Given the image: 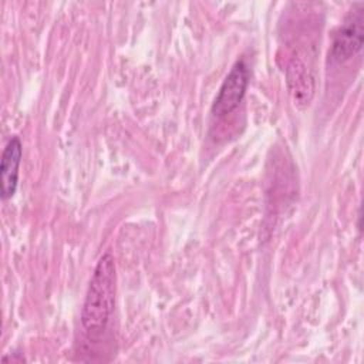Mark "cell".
<instances>
[{"label": "cell", "mask_w": 364, "mask_h": 364, "mask_svg": "<svg viewBox=\"0 0 364 364\" xmlns=\"http://www.w3.org/2000/svg\"><path fill=\"white\" fill-rule=\"evenodd\" d=\"M287 87L297 104H309L314 90L313 77L299 58L293 60L287 67Z\"/></svg>", "instance_id": "obj_5"}, {"label": "cell", "mask_w": 364, "mask_h": 364, "mask_svg": "<svg viewBox=\"0 0 364 364\" xmlns=\"http://www.w3.org/2000/svg\"><path fill=\"white\" fill-rule=\"evenodd\" d=\"M21 155L23 146L20 138L11 136L1 154L0 161V191L3 199H9L16 193Z\"/></svg>", "instance_id": "obj_4"}, {"label": "cell", "mask_w": 364, "mask_h": 364, "mask_svg": "<svg viewBox=\"0 0 364 364\" xmlns=\"http://www.w3.org/2000/svg\"><path fill=\"white\" fill-rule=\"evenodd\" d=\"M249 82V70L243 60L235 63L226 78L223 80L219 92L212 105L215 117H225L235 111L242 102Z\"/></svg>", "instance_id": "obj_3"}, {"label": "cell", "mask_w": 364, "mask_h": 364, "mask_svg": "<svg viewBox=\"0 0 364 364\" xmlns=\"http://www.w3.org/2000/svg\"><path fill=\"white\" fill-rule=\"evenodd\" d=\"M364 9L363 4L354 7L346 17L343 26L336 33L330 57L336 63H343L357 54L363 47L364 40Z\"/></svg>", "instance_id": "obj_2"}, {"label": "cell", "mask_w": 364, "mask_h": 364, "mask_svg": "<svg viewBox=\"0 0 364 364\" xmlns=\"http://www.w3.org/2000/svg\"><path fill=\"white\" fill-rule=\"evenodd\" d=\"M117 269L111 253H104L92 272L81 310V323L91 333H101L109 320L115 304Z\"/></svg>", "instance_id": "obj_1"}]
</instances>
